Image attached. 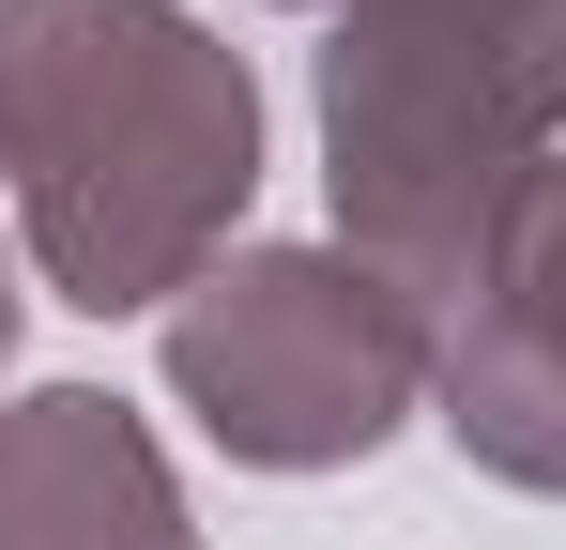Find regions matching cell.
<instances>
[{
	"label": "cell",
	"mask_w": 566,
	"mask_h": 550,
	"mask_svg": "<svg viewBox=\"0 0 566 550\" xmlns=\"http://www.w3.org/2000/svg\"><path fill=\"white\" fill-rule=\"evenodd\" d=\"M0 169L77 321H169L261 199V77L185 0H0Z\"/></svg>",
	"instance_id": "obj_1"
},
{
	"label": "cell",
	"mask_w": 566,
	"mask_h": 550,
	"mask_svg": "<svg viewBox=\"0 0 566 550\" xmlns=\"http://www.w3.org/2000/svg\"><path fill=\"white\" fill-rule=\"evenodd\" d=\"M552 154H566V0H337L322 199H337V245L429 306V337L490 214Z\"/></svg>",
	"instance_id": "obj_2"
},
{
	"label": "cell",
	"mask_w": 566,
	"mask_h": 550,
	"mask_svg": "<svg viewBox=\"0 0 566 550\" xmlns=\"http://www.w3.org/2000/svg\"><path fill=\"white\" fill-rule=\"evenodd\" d=\"M169 398L245 474H353L429 398V306L353 245H230L169 306Z\"/></svg>",
	"instance_id": "obj_3"
},
{
	"label": "cell",
	"mask_w": 566,
	"mask_h": 550,
	"mask_svg": "<svg viewBox=\"0 0 566 550\" xmlns=\"http://www.w3.org/2000/svg\"><path fill=\"white\" fill-rule=\"evenodd\" d=\"M429 413H444V444H460L490 489L566 505V154L490 214L474 275L444 290Z\"/></svg>",
	"instance_id": "obj_4"
},
{
	"label": "cell",
	"mask_w": 566,
	"mask_h": 550,
	"mask_svg": "<svg viewBox=\"0 0 566 550\" xmlns=\"http://www.w3.org/2000/svg\"><path fill=\"white\" fill-rule=\"evenodd\" d=\"M0 550H199V520L107 382H31L0 398Z\"/></svg>",
	"instance_id": "obj_5"
},
{
	"label": "cell",
	"mask_w": 566,
	"mask_h": 550,
	"mask_svg": "<svg viewBox=\"0 0 566 550\" xmlns=\"http://www.w3.org/2000/svg\"><path fill=\"white\" fill-rule=\"evenodd\" d=\"M0 367H15V245H0Z\"/></svg>",
	"instance_id": "obj_6"
},
{
	"label": "cell",
	"mask_w": 566,
	"mask_h": 550,
	"mask_svg": "<svg viewBox=\"0 0 566 550\" xmlns=\"http://www.w3.org/2000/svg\"><path fill=\"white\" fill-rule=\"evenodd\" d=\"M291 15H337V0H291Z\"/></svg>",
	"instance_id": "obj_7"
},
{
	"label": "cell",
	"mask_w": 566,
	"mask_h": 550,
	"mask_svg": "<svg viewBox=\"0 0 566 550\" xmlns=\"http://www.w3.org/2000/svg\"><path fill=\"white\" fill-rule=\"evenodd\" d=\"M0 199H15V169H0Z\"/></svg>",
	"instance_id": "obj_8"
}]
</instances>
